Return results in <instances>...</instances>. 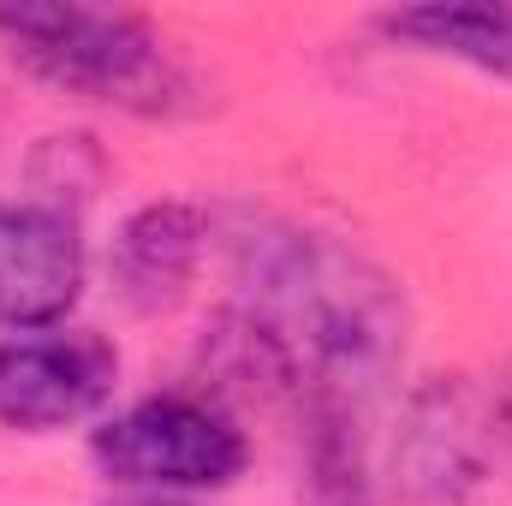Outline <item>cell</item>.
Masks as SVG:
<instances>
[{"mask_svg":"<svg viewBox=\"0 0 512 506\" xmlns=\"http://www.w3.org/2000/svg\"><path fill=\"white\" fill-rule=\"evenodd\" d=\"M90 292V239L48 203H0V334L66 328Z\"/></svg>","mask_w":512,"mask_h":506,"instance_id":"8992f818","label":"cell"},{"mask_svg":"<svg viewBox=\"0 0 512 506\" xmlns=\"http://www.w3.org/2000/svg\"><path fill=\"white\" fill-rule=\"evenodd\" d=\"M399 506H495L512 495V364L423 376L393 423Z\"/></svg>","mask_w":512,"mask_h":506,"instance_id":"3957f363","label":"cell"},{"mask_svg":"<svg viewBox=\"0 0 512 506\" xmlns=\"http://www.w3.org/2000/svg\"><path fill=\"white\" fill-rule=\"evenodd\" d=\"M102 506H209V501H185V495H114Z\"/></svg>","mask_w":512,"mask_h":506,"instance_id":"9c48e42d","label":"cell"},{"mask_svg":"<svg viewBox=\"0 0 512 506\" xmlns=\"http://www.w3.org/2000/svg\"><path fill=\"white\" fill-rule=\"evenodd\" d=\"M209 239H215V221L197 203H185V197L137 203L120 215V227L108 239V292L120 298V310L143 316V322L173 316L203 274Z\"/></svg>","mask_w":512,"mask_h":506,"instance_id":"52a82bcc","label":"cell"},{"mask_svg":"<svg viewBox=\"0 0 512 506\" xmlns=\"http://www.w3.org/2000/svg\"><path fill=\"white\" fill-rule=\"evenodd\" d=\"M90 465L114 495L209 501L251 471V435L203 387H167L90 423Z\"/></svg>","mask_w":512,"mask_h":506,"instance_id":"277c9868","label":"cell"},{"mask_svg":"<svg viewBox=\"0 0 512 506\" xmlns=\"http://www.w3.org/2000/svg\"><path fill=\"white\" fill-rule=\"evenodd\" d=\"M233 304L292 352L304 399L364 405L405 358V292L352 239L245 209L227 221Z\"/></svg>","mask_w":512,"mask_h":506,"instance_id":"6da1fadb","label":"cell"},{"mask_svg":"<svg viewBox=\"0 0 512 506\" xmlns=\"http://www.w3.org/2000/svg\"><path fill=\"white\" fill-rule=\"evenodd\" d=\"M0 48L36 84L84 108H108L131 120L203 114L197 72L173 54V42L143 12H126V6L12 0L0 6Z\"/></svg>","mask_w":512,"mask_h":506,"instance_id":"7a4b0ae2","label":"cell"},{"mask_svg":"<svg viewBox=\"0 0 512 506\" xmlns=\"http://www.w3.org/2000/svg\"><path fill=\"white\" fill-rule=\"evenodd\" d=\"M393 48L471 66L483 78H512V12L501 6H399L376 18Z\"/></svg>","mask_w":512,"mask_h":506,"instance_id":"ba28073f","label":"cell"},{"mask_svg":"<svg viewBox=\"0 0 512 506\" xmlns=\"http://www.w3.org/2000/svg\"><path fill=\"white\" fill-rule=\"evenodd\" d=\"M126 376V358L96 328H36L0 334V429L6 435H66L102 423Z\"/></svg>","mask_w":512,"mask_h":506,"instance_id":"5b68a950","label":"cell"}]
</instances>
